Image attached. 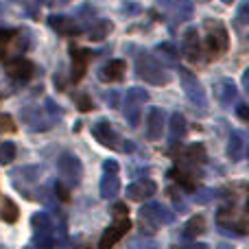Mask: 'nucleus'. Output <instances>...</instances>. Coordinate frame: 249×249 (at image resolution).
Listing matches in <instances>:
<instances>
[{"label":"nucleus","mask_w":249,"mask_h":249,"mask_svg":"<svg viewBox=\"0 0 249 249\" xmlns=\"http://www.w3.org/2000/svg\"><path fill=\"white\" fill-rule=\"evenodd\" d=\"M160 7L166 11V16L171 18L175 24L193 18V2H190V0H160Z\"/></svg>","instance_id":"nucleus-9"},{"label":"nucleus","mask_w":249,"mask_h":249,"mask_svg":"<svg viewBox=\"0 0 249 249\" xmlns=\"http://www.w3.org/2000/svg\"><path fill=\"white\" fill-rule=\"evenodd\" d=\"M203 230H206V221H203V216H199V214L193 216V219L184 225V238H197L199 234H203Z\"/></svg>","instance_id":"nucleus-24"},{"label":"nucleus","mask_w":249,"mask_h":249,"mask_svg":"<svg viewBox=\"0 0 249 249\" xmlns=\"http://www.w3.org/2000/svg\"><path fill=\"white\" fill-rule=\"evenodd\" d=\"M245 149H247V136L243 131H232L228 140V158L232 162H241L245 158Z\"/></svg>","instance_id":"nucleus-16"},{"label":"nucleus","mask_w":249,"mask_h":249,"mask_svg":"<svg viewBox=\"0 0 249 249\" xmlns=\"http://www.w3.org/2000/svg\"><path fill=\"white\" fill-rule=\"evenodd\" d=\"M225 2H232V0H225Z\"/></svg>","instance_id":"nucleus-42"},{"label":"nucleus","mask_w":249,"mask_h":249,"mask_svg":"<svg viewBox=\"0 0 249 249\" xmlns=\"http://www.w3.org/2000/svg\"><path fill=\"white\" fill-rule=\"evenodd\" d=\"M114 24L109 20H103V18H99V20H94L90 26H88V39H94V42H101V39H105L109 33H112Z\"/></svg>","instance_id":"nucleus-21"},{"label":"nucleus","mask_w":249,"mask_h":249,"mask_svg":"<svg viewBox=\"0 0 249 249\" xmlns=\"http://www.w3.org/2000/svg\"><path fill=\"white\" fill-rule=\"evenodd\" d=\"M155 51L160 53V57H162L166 64L171 66H177V61H179V51H177L175 46H173L171 42H164V44H158V48Z\"/></svg>","instance_id":"nucleus-25"},{"label":"nucleus","mask_w":249,"mask_h":249,"mask_svg":"<svg viewBox=\"0 0 249 249\" xmlns=\"http://www.w3.org/2000/svg\"><path fill=\"white\" fill-rule=\"evenodd\" d=\"M74 101H77V105H79V109H81V112H90V109H92V101L88 99L86 94H77V96H74Z\"/></svg>","instance_id":"nucleus-35"},{"label":"nucleus","mask_w":249,"mask_h":249,"mask_svg":"<svg viewBox=\"0 0 249 249\" xmlns=\"http://www.w3.org/2000/svg\"><path fill=\"white\" fill-rule=\"evenodd\" d=\"M57 171H59V175H61L59 181L66 184L68 188L70 186H79V181H81V177H83L81 160L74 153H61L59 158H57Z\"/></svg>","instance_id":"nucleus-6"},{"label":"nucleus","mask_w":249,"mask_h":249,"mask_svg":"<svg viewBox=\"0 0 249 249\" xmlns=\"http://www.w3.org/2000/svg\"><path fill=\"white\" fill-rule=\"evenodd\" d=\"M208 29H210V33H208V37H206V48H208V57L214 59V57L223 55V53L228 51L230 37H228V31L221 24H214V29L208 24Z\"/></svg>","instance_id":"nucleus-8"},{"label":"nucleus","mask_w":249,"mask_h":249,"mask_svg":"<svg viewBox=\"0 0 249 249\" xmlns=\"http://www.w3.org/2000/svg\"><path fill=\"white\" fill-rule=\"evenodd\" d=\"M0 216H2L4 223H16L18 216H20V210H18V206L11 201V199H4L2 210H0Z\"/></svg>","instance_id":"nucleus-26"},{"label":"nucleus","mask_w":249,"mask_h":249,"mask_svg":"<svg viewBox=\"0 0 249 249\" xmlns=\"http://www.w3.org/2000/svg\"><path fill=\"white\" fill-rule=\"evenodd\" d=\"M181 53H184V57L188 61H193V64L201 61V44H199V33L195 26L186 29L184 35H181Z\"/></svg>","instance_id":"nucleus-10"},{"label":"nucleus","mask_w":249,"mask_h":249,"mask_svg":"<svg viewBox=\"0 0 249 249\" xmlns=\"http://www.w3.org/2000/svg\"><path fill=\"white\" fill-rule=\"evenodd\" d=\"M13 31H2L0 29V59L4 57V51H7V46H9V42L13 39Z\"/></svg>","instance_id":"nucleus-31"},{"label":"nucleus","mask_w":249,"mask_h":249,"mask_svg":"<svg viewBox=\"0 0 249 249\" xmlns=\"http://www.w3.org/2000/svg\"><path fill=\"white\" fill-rule=\"evenodd\" d=\"M216 99H219V103L223 105V107H232V103H236V99H238L236 86H234L230 79L219 81V86H216Z\"/></svg>","instance_id":"nucleus-20"},{"label":"nucleus","mask_w":249,"mask_h":249,"mask_svg":"<svg viewBox=\"0 0 249 249\" xmlns=\"http://www.w3.org/2000/svg\"><path fill=\"white\" fill-rule=\"evenodd\" d=\"M4 72H7L13 81H22V83H24V81H29V79L35 74V66L31 64L29 59L18 57V59L9 61V64L4 66Z\"/></svg>","instance_id":"nucleus-12"},{"label":"nucleus","mask_w":249,"mask_h":249,"mask_svg":"<svg viewBox=\"0 0 249 249\" xmlns=\"http://www.w3.org/2000/svg\"><path fill=\"white\" fill-rule=\"evenodd\" d=\"M171 177H173L175 181H179V184L184 186L186 190H195V177L190 175V173L181 171V168H173V171H171Z\"/></svg>","instance_id":"nucleus-27"},{"label":"nucleus","mask_w":249,"mask_h":249,"mask_svg":"<svg viewBox=\"0 0 249 249\" xmlns=\"http://www.w3.org/2000/svg\"><path fill=\"white\" fill-rule=\"evenodd\" d=\"M146 101H149V92H146L144 88L133 86L127 90L124 103H123V114L131 127H138V124H140V105H144Z\"/></svg>","instance_id":"nucleus-5"},{"label":"nucleus","mask_w":249,"mask_h":249,"mask_svg":"<svg viewBox=\"0 0 249 249\" xmlns=\"http://www.w3.org/2000/svg\"><path fill=\"white\" fill-rule=\"evenodd\" d=\"M46 112L51 118H61V109L59 105H55V101L53 99H46Z\"/></svg>","instance_id":"nucleus-36"},{"label":"nucleus","mask_w":249,"mask_h":249,"mask_svg":"<svg viewBox=\"0 0 249 249\" xmlns=\"http://www.w3.org/2000/svg\"><path fill=\"white\" fill-rule=\"evenodd\" d=\"M48 24H51V29L59 35H77L79 31H81L77 22L68 16H51L48 18Z\"/></svg>","instance_id":"nucleus-19"},{"label":"nucleus","mask_w":249,"mask_h":249,"mask_svg":"<svg viewBox=\"0 0 249 249\" xmlns=\"http://www.w3.org/2000/svg\"><path fill=\"white\" fill-rule=\"evenodd\" d=\"M124 70H127V66H124L123 59H114L109 61V64H105L103 68L99 70V79L105 83H114V81H121L124 77Z\"/></svg>","instance_id":"nucleus-17"},{"label":"nucleus","mask_w":249,"mask_h":249,"mask_svg":"<svg viewBox=\"0 0 249 249\" xmlns=\"http://www.w3.org/2000/svg\"><path fill=\"white\" fill-rule=\"evenodd\" d=\"M138 221H140L142 234H153L162 225H171L175 221V214L162 203H146L138 212Z\"/></svg>","instance_id":"nucleus-1"},{"label":"nucleus","mask_w":249,"mask_h":249,"mask_svg":"<svg viewBox=\"0 0 249 249\" xmlns=\"http://www.w3.org/2000/svg\"><path fill=\"white\" fill-rule=\"evenodd\" d=\"M44 2L46 4H66L68 0H44Z\"/></svg>","instance_id":"nucleus-40"},{"label":"nucleus","mask_w":249,"mask_h":249,"mask_svg":"<svg viewBox=\"0 0 249 249\" xmlns=\"http://www.w3.org/2000/svg\"><path fill=\"white\" fill-rule=\"evenodd\" d=\"M212 199H214V190H210V188L195 190V201H197V203H210Z\"/></svg>","instance_id":"nucleus-30"},{"label":"nucleus","mask_w":249,"mask_h":249,"mask_svg":"<svg viewBox=\"0 0 249 249\" xmlns=\"http://www.w3.org/2000/svg\"><path fill=\"white\" fill-rule=\"evenodd\" d=\"M92 136H94L103 146H109V149H121V144H118L121 138H118V133L114 131V127L107 121H96L94 124H92Z\"/></svg>","instance_id":"nucleus-11"},{"label":"nucleus","mask_w":249,"mask_h":249,"mask_svg":"<svg viewBox=\"0 0 249 249\" xmlns=\"http://www.w3.org/2000/svg\"><path fill=\"white\" fill-rule=\"evenodd\" d=\"M31 225H33V245L37 249H51L55 247V223L48 216V212H35L33 219H31Z\"/></svg>","instance_id":"nucleus-3"},{"label":"nucleus","mask_w":249,"mask_h":249,"mask_svg":"<svg viewBox=\"0 0 249 249\" xmlns=\"http://www.w3.org/2000/svg\"><path fill=\"white\" fill-rule=\"evenodd\" d=\"M173 249H210L206 243H179V245H173Z\"/></svg>","instance_id":"nucleus-37"},{"label":"nucleus","mask_w":249,"mask_h":249,"mask_svg":"<svg viewBox=\"0 0 249 249\" xmlns=\"http://www.w3.org/2000/svg\"><path fill=\"white\" fill-rule=\"evenodd\" d=\"M129 228H131L129 216H116V221H114V223L103 232V236H101L99 249H114L118 243H121V238L129 232Z\"/></svg>","instance_id":"nucleus-7"},{"label":"nucleus","mask_w":249,"mask_h":249,"mask_svg":"<svg viewBox=\"0 0 249 249\" xmlns=\"http://www.w3.org/2000/svg\"><path fill=\"white\" fill-rule=\"evenodd\" d=\"M164 131V112L160 107H151L146 114V138L149 140H160Z\"/></svg>","instance_id":"nucleus-15"},{"label":"nucleus","mask_w":249,"mask_h":249,"mask_svg":"<svg viewBox=\"0 0 249 249\" xmlns=\"http://www.w3.org/2000/svg\"><path fill=\"white\" fill-rule=\"evenodd\" d=\"M13 179H20L22 177V184H37L39 179H42V168L39 166H22L18 168V171L11 173Z\"/></svg>","instance_id":"nucleus-22"},{"label":"nucleus","mask_w":249,"mask_h":249,"mask_svg":"<svg viewBox=\"0 0 249 249\" xmlns=\"http://www.w3.org/2000/svg\"><path fill=\"white\" fill-rule=\"evenodd\" d=\"M16 160V144L13 142H2L0 144V164H9Z\"/></svg>","instance_id":"nucleus-28"},{"label":"nucleus","mask_w":249,"mask_h":249,"mask_svg":"<svg viewBox=\"0 0 249 249\" xmlns=\"http://www.w3.org/2000/svg\"><path fill=\"white\" fill-rule=\"evenodd\" d=\"M216 249H234V247H232V245H228V243H221V245L216 247Z\"/></svg>","instance_id":"nucleus-41"},{"label":"nucleus","mask_w":249,"mask_h":249,"mask_svg":"<svg viewBox=\"0 0 249 249\" xmlns=\"http://www.w3.org/2000/svg\"><path fill=\"white\" fill-rule=\"evenodd\" d=\"M70 55H72V66H70V79H72L74 83H79V81L83 79V74L88 72V61H90V57L94 55V53L83 51V48H72V51H70Z\"/></svg>","instance_id":"nucleus-13"},{"label":"nucleus","mask_w":249,"mask_h":249,"mask_svg":"<svg viewBox=\"0 0 249 249\" xmlns=\"http://www.w3.org/2000/svg\"><path fill=\"white\" fill-rule=\"evenodd\" d=\"M186 118H184V114H179V112H175L171 116V123H168V131H171V142L175 144L177 140H181V138L186 136Z\"/></svg>","instance_id":"nucleus-23"},{"label":"nucleus","mask_w":249,"mask_h":249,"mask_svg":"<svg viewBox=\"0 0 249 249\" xmlns=\"http://www.w3.org/2000/svg\"><path fill=\"white\" fill-rule=\"evenodd\" d=\"M121 13H124V16H136V13H140V4L131 2V0H124V4L121 7Z\"/></svg>","instance_id":"nucleus-34"},{"label":"nucleus","mask_w":249,"mask_h":249,"mask_svg":"<svg viewBox=\"0 0 249 249\" xmlns=\"http://www.w3.org/2000/svg\"><path fill=\"white\" fill-rule=\"evenodd\" d=\"M136 72L138 77L144 79L151 86H166L168 83V74L164 70V66L149 53H140L136 57Z\"/></svg>","instance_id":"nucleus-2"},{"label":"nucleus","mask_w":249,"mask_h":249,"mask_svg":"<svg viewBox=\"0 0 249 249\" xmlns=\"http://www.w3.org/2000/svg\"><path fill=\"white\" fill-rule=\"evenodd\" d=\"M177 72H179V81H181V88H184L186 99H188L195 107L206 109L208 107V96H206V90H203L201 81L186 68H179Z\"/></svg>","instance_id":"nucleus-4"},{"label":"nucleus","mask_w":249,"mask_h":249,"mask_svg":"<svg viewBox=\"0 0 249 249\" xmlns=\"http://www.w3.org/2000/svg\"><path fill=\"white\" fill-rule=\"evenodd\" d=\"M158 193V184L153 179H138L131 186H127V199L131 201H144Z\"/></svg>","instance_id":"nucleus-14"},{"label":"nucleus","mask_w":249,"mask_h":249,"mask_svg":"<svg viewBox=\"0 0 249 249\" xmlns=\"http://www.w3.org/2000/svg\"><path fill=\"white\" fill-rule=\"evenodd\" d=\"M16 123L9 114H0V133H13L16 131Z\"/></svg>","instance_id":"nucleus-29"},{"label":"nucleus","mask_w":249,"mask_h":249,"mask_svg":"<svg viewBox=\"0 0 249 249\" xmlns=\"http://www.w3.org/2000/svg\"><path fill=\"white\" fill-rule=\"evenodd\" d=\"M103 171H118V162H114V160H105Z\"/></svg>","instance_id":"nucleus-39"},{"label":"nucleus","mask_w":249,"mask_h":249,"mask_svg":"<svg viewBox=\"0 0 249 249\" xmlns=\"http://www.w3.org/2000/svg\"><path fill=\"white\" fill-rule=\"evenodd\" d=\"M236 114H238V116H241V121H247V118H249L247 105H245V103H241V105H238V107H236Z\"/></svg>","instance_id":"nucleus-38"},{"label":"nucleus","mask_w":249,"mask_h":249,"mask_svg":"<svg viewBox=\"0 0 249 249\" xmlns=\"http://www.w3.org/2000/svg\"><path fill=\"white\" fill-rule=\"evenodd\" d=\"M53 190H55V197H59L61 201H68V199H70V195H68V186L61 184V181H55Z\"/></svg>","instance_id":"nucleus-32"},{"label":"nucleus","mask_w":249,"mask_h":249,"mask_svg":"<svg viewBox=\"0 0 249 249\" xmlns=\"http://www.w3.org/2000/svg\"><path fill=\"white\" fill-rule=\"evenodd\" d=\"M121 193V179H118V171H103V179H101V197L114 199Z\"/></svg>","instance_id":"nucleus-18"},{"label":"nucleus","mask_w":249,"mask_h":249,"mask_svg":"<svg viewBox=\"0 0 249 249\" xmlns=\"http://www.w3.org/2000/svg\"><path fill=\"white\" fill-rule=\"evenodd\" d=\"M238 24H247L249 22V2H241V7H238V16H236Z\"/></svg>","instance_id":"nucleus-33"}]
</instances>
